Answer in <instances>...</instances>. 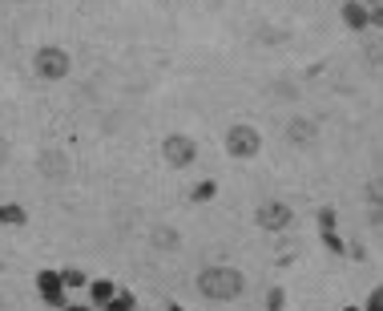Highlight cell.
Returning a JSON list of instances; mask_svg holds the SVG:
<instances>
[{
  "label": "cell",
  "mask_w": 383,
  "mask_h": 311,
  "mask_svg": "<svg viewBox=\"0 0 383 311\" xmlns=\"http://www.w3.org/2000/svg\"><path fill=\"white\" fill-rule=\"evenodd\" d=\"M323 235V247L331 251V255H347V243L339 238V231H319Z\"/></svg>",
  "instance_id": "12"
},
{
  "label": "cell",
  "mask_w": 383,
  "mask_h": 311,
  "mask_svg": "<svg viewBox=\"0 0 383 311\" xmlns=\"http://www.w3.org/2000/svg\"><path fill=\"white\" fill-rule=\"evenodd\" d=\"M363 4H367V9H375V4H383V0H363Z\"/></svg>",
  "instance_id": "20"
},
{
  "label": "cell",
  "mask_w": 383,
  "mask_h": 311,
  "mask_svg": "<svg viewBox=\"0 0 383 311\" xmlns=\"http://www.w3.org/2000/svg\"><path fill=\"white\" fill-rule=\"evenodd\" d=\"M339 16H343V25L347 28H355V33H363V28L371 25L367 21V4H363V0H343V9H339Z\"/></svg>",
  "instance_id": "6"
},
{
  "label": "cell",
  "mask_w": 383,
  "mask_h": 311,
  "mask_svg": "<svg viewBox=\"0 0 383 311\" xmlns=\"http://www.w3.org/2000/svg\"><path fill=\"white\" fill-rule=\"evenodd\" d=\"M367 21H371V25H375V28H383V4H375V9H367Z\"/></svg>",
  "instance_id": "18"
},
{
  "label": "cell",
  "mask_w": 383,
  "mask_h": 311,
  "mask_svg": "<svg viewBox=\"0 0 383 311\" xmlns=\"http://www.w3.org/2000/svg\"><path fill=\"white\" fill-rule=\"evenodd\" d=\"M286 134H291V142H311L315 125H307V122H291V125H286Z\"/></svg>",
  "instance_id": "13"
},
{
  "label": "cell",
  "mask_w": 383,
  "mask_h": 311,
  "mask_svg": "<svg viewBox=\"0 0 383 311\" xmlns=\"http://www.w3.org/2000/svg\"><path fill=\"white\" fill-rule=\"evenodd\" d=\"M170 311H185V307H182V303H170Z\"/></svg>",
  "instance_id": "21"
},
{
  "label": "cell",
  "mask_w": 383,
  "mask_h": 311,
  "mask_svg": "<svg viewBox=\"0 0 383 311\" xmlns=\"http://www.w3.org/2000/svg\"><path fill=\"white\" fill-rule=\"evenodd\" d=\"M37 73L49 77V81H57L61 73H69V57H65L61 49H41L37 53Z\"/></svg>",
  "instance_id": "5"
},
{
  "label": "cell",
  "mask_w": 383,
  "mask_h": 311,
  "mask_svg": "<svg viewBox=\"0 0 383 311\" xmlns=\"http://www.w3.org/2000/svg\"><path fill=\"white\" fill-rule=\"evenodd\" d=\"M89 295H93L97 307H105V303L117 295V287H113V279H93V283H89Z\"/></svg>",
  "instance_id": "8"
},
{
  "label": "cell",
  "mask_w": 383,
  "mask_h": 311,
  "mask_svg": "<svg viewBox=\"0 0 383 311\" xmlns=\"http://www.w3.org/2000/svg\"><path fill=\"white\" fill-rule=\"evenodd\" d=\"M0 223H4V226H25L28 223L25 206H16V202H0Z\"/></svg>",
  "instance_id": "9"
},
{
  "label": "cell",
  "mask_w": 383,
  "mask_h": 311,
  "mask_svg": "<svg viewBox=\"0 0 383 311\" xmlns=\"http://www.w3.org/2000/svg\"><path fill=\"white\" fill-rule=\"evenodd\" d=\"M259 146H262V137L250 130V125H234L230 134H226V149L234 154V158H254L259 154Z\"/></svg>",
  "instance_id": "2"
},
{
  "label": "cell",
  "mask_w": 383,
  "mask_h": 311,
  "mask_svg": "<svg viewBox=\"0 0 383 311\" xmlns=\"http://www.w3.org/2000/svg\"><path fill=\"white\" fill-rule=\"evenodd\" d=\"M214 194H218V182H198L194 186V202H210Z\"/></svg>",
  "instance_id": "14"
},
{
  "label": "cell",
  "mask_w": 383,
  "mask_h": 311,
  "mask_svg": "<svg viewBox=\"0 0 383 311\" xmlns=\"http://www.w3.org/2000/svg\"><path fill=\"white\" fill-rule=\"evenodd\" d=\"M37 291L45 295V303L53 307H69V299H65V283H61V271H37Z\"/></svg>",
  "instance_id": "3"
},
{
  "label": "cell",
  "mask_w": 383,
  "mask_h": 311,
  "mask_svg": "<svg viewBox=\"0 0 383 311\" xmlns=\"http://www.w3.org/2000/svg\"><path fill=\"white\" fill-rule=\"evenodd\" d=\"M291 223H295V214H291L286 202H266V206H259V226L262 231H286Z\"/></svg>",
  "instance_id": "4"
},
{
  "label": "cell",
  "mask_w": 383,
  "mask_h": 311,
  "mask_svg": "<svg viewBox=\"0 0 383 311\" xmlns=\"http://www.w3.org/2000/svg\"><path fill=\"white\" fill-rule=\"evenodd\" d=\"M286 307V291L283 287H274L271 295H266V311H283Z\"/></svg>",
  "instance_id": "15"
},
{
  "label": "cell",
  "mask_w": 383,
  "mask_h": 311,
  "mask_svg": "<svg viewBox=\"0 0 383 311\" xmlns=\"http://www.w3.org/2000/svg\"><path fill=\"white\" fill-rule=\"evenodd\" d=\"M166 162L170 166H190L194 162V142H190V137H170V142H166Z\"/></svg>",
  "instance_id": "7"
},
{
  "label": "cell",
  "mask_w": 383,
  "mask_h": 311,
  "mask_svg": "<svg viewBox=\"0 0 383 311\" xmlns=\"http://www.w3.org/2000/svg\"><path fill=\"white\" fill-rule=\"evenodd\" d=\"M65 311H93V307H81V303H77V307H73V303H69V307H65Z\"/></svg>",
  "instance_id": "19"
},
{
  "label": "cell",
  "mask_w": 383,
  "mask_h": 311,
  "mask_svg": "<svg viewBox=\"0 0 383 311\" xmlns=\"http://www.w3.org/2000/svg\"><path fill=\"white\" fill-rule=\"evenodd\" d=\"M101 311H137V303H134V295H125V291H117V295L105 303Z\"/></svg>",
  "instance_id": "11"
},
{
  "label": "cell",
  "mask_w": 383,
  "mask_h": 311,
  "mask_svg": "<svg viewBox=\"0 0 383 311\" xmlns=\"http://www.w3.org/2000/svg\"><path fill=\"white\" fill-rule=\"evenodd\" d=\"M363 311H383V283L375 287V291H371L367 295V303H363Z\"/></svg>",
  "instance_id": "17"
},
{
  "label": "cell",
  "mask_w": 383,
  "mask_h": 311,
  "mask_svg": "<svg viewBox=\"0 0 383 311\" xmlns=\"http://www.w3.org/2000/svg\"><path fill=\"white\" fill-rule=\"evenodd\" d=\"M335 226H339V214H335L331 206H323L319 211V231H335Z\"/></svg>",
  "instance_id": "16"
},
{
  "label": "cell",
  "mask_w": 383,
  "mask_h": 311,
  "mask_svg": "<svg viewBox=\"0 0 383 311\" xmlns=\"http://www.w3.org/2000/svg\"><path fill=\"white\" fill-rule=\"evenodd\" d=\"M343 311H359V307H355V303H347V307H343Z\"/></svg>",
  "instance_id": "22"
},
{
  "label": "cell",
  "mask_w": 383,
  "mask_h": 311,
  "mask_svg": "<svg viewBox=\"0 0 383 311\" xmlns=\"http://www.w3.org/2000/svg\"><path fill=\"white\" fill-rule=\"evenodd\" d=\"M61 283H65V291H69V287H89V275L77 271V267H65V271H61Z\"/></svg>",
  "instance_id": "10"
},
{
  "label": "cell",
  "mask_w": 383,
  "mask_h": 311,
  "mask_svg": "<svg viewBox=\"0 0 383 311\" xmlns=\"http://www.w3.org/2000/svg\"><path fill=\"white\" fill-rule=\"evenodd\" d=\"M198 287L210 299H238L247 283H242V275H238L234 267H210V271H202Z\"/></svg>",
  "instance_id": "1"
}]
</instances>
